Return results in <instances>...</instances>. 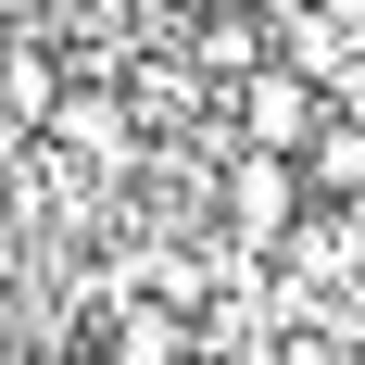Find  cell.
Listing matches in <instances>:
<instances>
[{
	"instance_id": "cell-1",
	"label": "cell",
	"mask_w": 365,
	"mask_h": 365,
	"mask_svg": "<svg viewBox=\"0 0 365 365\" xmlns=\"http://www.w3.org/2000/svg\"><path fill=\"white\" fill-rule=\"evenodd\" d=\"M215 227L240 240V252H290L302 227H315V177H302L290 151H227V189H215Z\"/></svg>"
},
{
	"instance_id": "cell-2",
	"label": "cell",
	"mask_w": 365,
	"mask_h": 365,
	"mask_svg": "<svg viewBox=\"0 0 365 365\" xmlns=\"http://www.w3.org/2000/svg\"><path fill=\"white\" fill-rule=\"evenodd\" d=\"M139 101H126V88H113V76H76L63 88V113H51V151H63L76 177H126V164H139Z\"/></svg>"
},
{
	"instance_id": "cell-5",
	"label": "cell",
	"mask_w": 365,
	"mask_h": 365,
	"mask_svg": "<svg viewBox=\"0 0 365 365\" xmlns=\"http://www.w3.org/2000/svg\"><path fill=\"white\" fill-rule=\"evenodd\" d=\"M315 177V215H365V113H328V139L302 151Z\"/></svg>"
},
{
	"instance_id": "cell-4",
	"label": "cell",
	"mask_w": 365,
	"mask_h": 365,
	"mask_svg": "<svg viewBox=\"0 0 365 365\" xmlns=\"http://www.w3.org/2000/svg\"><path fill=\"white\" fill-rule=\"evenodd\" d=\"M88 365H202V340H189L177 302L126 290V302H101V353H88Z\"/></svg>"
},
{
	"instance_id": "cell-3",
	"label": "cell",
	"mask_w": 365,
	"mask_h": 365,
	"mask_svg": "<svg viewBox=\"0 0 365 365\" xmlns=\"http://www.w3.org/2000/svg\"><path fill=\"white\" fill-rule=\"evenodd\" d=\"M328 139V88H315V76L302 63H264V76H240V151H315Z\"/></svg>"
}]
</instances>
